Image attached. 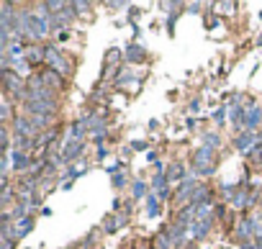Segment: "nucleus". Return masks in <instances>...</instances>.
<instances>
[{
  "mask_svg": "<svg viewBox=\"0 0 262 249\" xmlns=\"http://www.w3.org/2000/svg\"><path fill=\"white\" fill-rule=\"evenodd\" d=\"M21 21H24V31L26 36L31 39V44H41L52 34V26H49V18L41 16V13H34L29 8H21Z\"/></svg>",
  "mask_w": 262,
  "mask_h": 249,
  "instance_id": "obj_1",
  "label": "nucleus"
},
{
  "mask_svg": "<svg viewBox=\"0 0 262 249\" xmlns=\"http://www.w3.org/2000/svg\"><path fill=\"white\" fill-rule=\"evenodd\" d=\"M44 64H47V70H54L67 80L75 75V62L67 57V52H62L57 44H44Z\"/></svg>",
  "mask_w": 262,
  "mask_h": 249,
  "instance_id": "obj_2",
  "label": "nucleus"
},
{
  "mask_svg": "<svg viewBox=\"0 0 262 249\" xmlns=\"http://www.w3.org/2000/svg\"><path fill=\"white\" fill-rule=\"evenodd\" d=\"M190 167L198 177H213L216 175V167H218V157L213 149L208 147H198L190 157Z\"/></svg>",
  "mask_w": 262,
  "mask_h": 249,
  "instance_id": "obj_3",
  "label": "nucleus"
},
{
  "mask_svg": "<svg viewBox=\"0 0 262 249\" xmlns=\"http://www.w3.org/2000/svg\"><path fill=\"white\" fill-rule=\"evenodd\" d=\"M234 241H236L239 246L254 241V218H252V216L236 218V226H234Z\"/></svg>",
  "mask_w": 262,
  "mask_h": 249,
  "instance_id": "obj_4",
  "label": "nucleus"
},
{
  "mask_svg": "<svg viewBox=\"0 0 262 249\" xmlns=\"http://www.w3.org/2000/svg\"><path fill=\"white\" fill-rule=\"evenodd\" d=\"M59 154H62L64 167H72L77 160H85V142H64Z\"/></svg>",
  "mask_w": 262,
  "mask_h": 249,
  "instance_id": "obj_5",
  "label": "nucleus"
},
{
  "mask_svg": "<svg viewBox=\"0 0 262 249\" xmlns=\"http://www.w3.org/2000/svg\"><path fill=\"white\" fill-rule=\"evenodd\" d=\"M59 103L52 100H26L24 103V113L26 116H57Z\"/></svg>",
  "mask_w": 262,
  "mask_h": 249,
  "instance_id": "obj_6",
  "label": "nucleus"
},
{
  "mask_svg": "<svg viewBox=\"0 0 262 249\" xmlns=\"http://www.w3.org/2000/svg\"><path fill=\"white\" fill-rule=\"evenodd\" d=\"M11 131L16 134V137H29V139H36L39 131L34 129L31 118L26 116V113H16V118L11 121Z\"/></svg>",
  "mask_w": 262,
  "mask_h": 249,
  "instance_id": "obj_7",
  "label": "nucleus"
},
{
  "mask_svg": "<svg viewBox=\"0 0 262 249\" xmlns=\"http://www.w3.org/2000/svg\"><path fill=\"white\" fill-rule=\"evenodd\" d=\"M126 223H128V216H123V213H108L100 221V231L108 234V236H113V234H118L123 229Z\"/></svg>",
  "mask_w": 262,
  "mask_h": 249,
  "instance_id": "obj_8",
  "label": "nucleus"
},
{
  "mask_svg": "<svg viewBox=\"0 0 262 249\" xmlns=\"http://www.w3.org/2000/svg\"><path fill=\"white\" fill-rule=\"evenodd\" d=\"M257 142H259V134H254V131H242V134H236L234 137V147H236V152L239 154H249L254 147H257Z\"/></svg>",
  "mask_w": 262,
  "mask_h": 249,
  "instance_id": "obj_9",
  "label": "nucleus"
},
{
  "mask_svg": "<svg viewBox=\"0 0 262 249\" xmlns=\"http://www.w3.org/2000/svg\"><path fill=\"white\" fill-rule=\"evenodd\" d=\"M31 162H34V154H29V152H18V149L11 152V167H13L16 175L29 172V170H31Z\"/></svg>",
  "mask_w": 262,
  "mask_h": 249,
  "instance_id": "obj_10",
  "label": "nucleus"
},
{
  "mask_svg": "<svg viewBox=\"0 0 262 249\" xmlns=\"http://www.w3.org/2000/svg\"><path fill=\"white\" fill-rule=\"evenodd\" d=\"M123 59H126L128 64H142V62L147 59V49H144V44L131 41L128 47L123 49Z\"/></svg>",
  "mask_w": 262,
  "mask_h": 249,
  "instance_id": "obj_11",
  "label": "nucleus"
},
{
  "mask_svg": "<svg viewBox=\"0 0 262 249\" xmlns=\"http://www.w3.org/2000/svg\"><path fill=\"white\" fill-rule=\"evenodd\" d=\"M213 221H216V218L195 221V223L190 226V241H203V239L211 234V229H213Z\"/></svg>",
  "mask_w": 262,
  "mask_h": 249,
  "instance_id": "obj_12",
  "label": "nucleus"
},
{
  "mask_svg": "<svg viewBox=\"0 0 262 249\" xmlns=\"http://www.w3.org/2000/svg\"><path fill=\"white\" fill-rule=\"evenodd\" d=\"M85 137H90V131H87L85 121L82 118H75L70 123V129H67V139H64V142H85Z\"/></svg>",
  "mask_w": 262,
  "mask_h": 249,
  "instance_id": "obj_13",
  "label": "nucleus"
},
{
  "mask_svg": "<svg viewBox=\"0 0 262 249\" xmlns=\"http://www.w3.org/2000/svg\"><path fill=\"white\" fill-rule=\"evenodd\" d=\"M41 75H44V85H47L49 90H54V93H62L64 85H67V77H62L54 70H47V72H41Z\"/></svg>",
  "mask_w": 262,
  "mask_h": 249,
  "instance_id": "obj_14",
  "label": "nucleus"
},
{
  "mask_svg": "<svg viewBox=\"0 0 262 249\" xmlns=\"http://www.w3.org/2000/svg\"><path fill=\"white\" fill-rule=\"evenodd\" d=\"M82 121H85V126H87V131H90V134L103 131L105 129V113H100V110L87 113V116H82Z\"/></svg>",
  "mask_w": 262,
  "mask_h": 249,
  "instance_id": "obj_15",
  "label": "nucleus"
},
{
  "mask_svg": "<svg viewBox=\"0 0 262 249\" xmlns=\"http://www.w3.org/2000/svg\"><path fill=\"white\" fill-rule=\"evenodd\" d=\"M262 129V105H252L247 108V131H259Z\"/></svg>",
  "mask_w": 262,
  "mask_h": 249,
  "instance_id": "obj_16",
  "label": "nucleus"
},
{
  "mask_svg": "<svg viewBox=\"0 0 262 249\" xmlns=\"http://www.w3.org/2000/svg\"><path fill=\"white\" fill-rule=\"evenodd\" d=\"M165 175H167L170 183H183V180L188 177V175H185V165H183V162H170V165H167V170H165Z\"/></svg>",
  "mask_w": 262,
  "mask_h": 249,
  "instance_id": "obj_17",
  "label": "nucleus"
},
{
  "mask_svg": "<svg viewBox=\"0 0 262 249\" xmlns=\"http://www.w3.org/2000/svg\"><path fill=\"white\" fill-rule=\"evenodd\" d=\"M26 62L31 64V70L44 62V47H41V44H29V47H26Z\"/></svg>",
  "mask_w": 262,
  "mask_h": 249,
  "instance_id": "obj_18",
  "label": "nucleus"
},
{
  "mask_svg": "<svg viewBox=\"0 0 262 249\" xmlns=\"http://www.w3.org/2000/svg\"><path fill=\"white\" fill-rule=\"evenodd\" d=\"M149 198V183H144V180H134L131 183V200H147Z\"/></svg>",
  "mask_w": 262,
  "mask_h": 249,
  "instance_id": "obj_19",
  "label": "nucleus"
},
{
  "mask_svg": "<svg viewBox=\"0 0 262 249\" xmlns=\"http://www.w3.org/2000/svg\"><path fill=\"white\" fill-rule=\"evenodd\" d=\"M36 229V221L29 216V218H24V221H16V239L21 241V239H26L31 231Z\"/></svg>",
  "mask_w": 262,
  "mask_h": 249,
  "instance_id": "obj_20",
  "label": "nucleus"
},
{
  "mask_svg": "<svg viewBox=\"0 0 262 249\" xmlns=\"http://www.w3.org/2000/svg\"><path fill=\"white\" fill-rule=\"evenodd\" d=\"M144 206H147V218H160L162 208H160V198H157V193H155V195L149 193V198L144 200Z\"/></svg>",
  "mask_w": 262,
  "mask_h": 249,
  "instance_id": "obj_21",
  "label": "nucleus"
},
{
  "mask_svg": "<svg viewBox=\"0 0 262 249\" xmlns=\"http://www.w3.org/2000/svg\"><path fill=\"white\" fill-rule=\"evenodd\" d=\"M13 118H16L13 116V103H11V98L3 95V103H0V121H3V126H11Z\"/></svg>",
  "mask_w": 262,
  "mask_h": 249,
  "instance_id": "obj_22",
  "label": "nucleus"
},
{
  "mask_svg": "<svg viewBox=\"0 0 262 249\" xmlns=\"http://www.w3.org/2000/svg\"><path fill=\"white\" fill-rule=\"evenodd\" d=\"M116 82V87H126L128 82H134V85H139L142 82V77H137L134 72H131V70H123V67H121V72H118V77L113 80Z\"/></svg>",
  "mask_w": 262,
  "mask_h": 249,
  "instance_id": "obj_23",
  "label": "nucleus"
},
{
  "mask_svg": "<svg viewBox=\"0 0 262 249\" xmlns=\"http://www.w3.org/2000/svg\"><path fill=\"white\" fill-rule=\"evenodd\" d=\"M201 147H208V149L216 152L218 147H221V137H218L216 131H206L203 137H201Z\"/></svg>",
  "mask_w": 262,
  "mask_h": 249,
  "instance_id": "obj_24",
  "label": "nucleus"
},
{
  "mask_svg": "<svg viewBox=\"0 0 262 249\" xmlns=\"http://www.w3.org/2000/svg\"><path fill=\"white\" fill-rule=\"evenodd\" d=\"M149 185L155 188L157 193L160 190H165V188H170V180H167V175L165 172H157V175H152V180H149Z\"/></svg>",
  "mask_w": 262,
  "mask_h": 249,
  "instance_id": "obj_25",
  "label": "nucleus"
},
{
  "mask_svg": "<svg viewBox=\"0 0 262 249\" xmlns=\"http://www.w3.org/2000/svg\"><path fill=\"white\" fill-rule=\"evenodd\" d=\"M111 185H113V190H126L128 188V175L126 172H116V175H111Z\"/></svg>",
  "mask_w": 262,
  "mask_h": 249,
  "instance_id": "obj_26",
  "label": "nucleus"
},
{
  "mask_svg": "<svg viewBox=\"0 0 262 249\" xmlns=\"http://www.w3.org/2000/svg\"><path fill=\"white\" fill-rule=\"evenodd\" d=\"M72 11H75V16H77V18H82V16H90V11H93V3H87V0H75V3H72Z\"/></svg>",
  "mask_w": 262,
  "mask_h": 249,
  "instance_id": "obj_27",
  "label": "nucleus"
},
{
  "mask_svg": "<svg viewBox=\"0 0 262 249\" xmlns=\"http://www.w3.org/2000/svg\"><path fill=\"white\" fill-rule=\"evenodd\" d=\"M87 172V167H80V165H72V167H67V172H64V177H67V183H75L77 177H82Z\"/></svg>",
  "mask_w": 262,
  "mask_h": 249,
  "instance_id": "obj_28",
  "label": "nucleus"
},
{
  "mask_svg": "<svg viewBox=\"0 0 262 249\" xmlns=\"http://www.w3.org/2000/svg\"><path fill=\"white\" fill-rule=\"evenodd\" d=\"M226 116H229V105H221V108L213 113V121H216L218 126H224V123H226Z\"/></svg>",
  "mask_w": 262,
  "mask_h": 249,
  "instance_id": "obj_29",
  "label": "nucleus"
},
{
  "mask_svg": "<svg viewBox=\"0 0 262 249\" xmlns=\"http://www.w3.org/2000/svg\"><path fill=\"white\" fill-rule=\"evenodd\" d=\"M128 147L134 149V152H147L149 149V139H131Z\"/></svg>",
  "mask_w": 262,
  "mask_h": 249,
  "instance_id": "obj_30",
  "label": "nucleus"
},
{
  "mask_svg": "<svg viewBox=\"0 0 262 249\" xmlns=\"http://www.w3.org/2000/svg\"><path fill=\"white\" fill-rule=\"evenodd\" d=\"M105 139H108V129L90 134V142H93V144H98V147H103V142H105Z\"/></svg>",
  "mask_w": 262,
  "mask_h": 249,
  "instance_id": "obj_31",
  "label": "nucleus"
},
{
  "mask_svg": "<svg viewBox=\"0 0 262 249\" xmlns=\"http://www.w3.org/2000/svg\"><path fill=\"white\" fill-rule=\"evenodd\" d=\"M105 157H108V149L105 147H98L95 149V162H105Z\"/></svg>",
  "mask_w": 262,
  "mask_h": 249,
  "instance_id": "obj_32",
  "label": "nucleus"
},
{
  "mask_svg": "<svg viewBox=\"0 0 262 249\" xmlns=\"http://www.w3.org/2000/svg\"><path fill=\"white\" fill-rule=\"evenodd\" d=\"M206 6L203 3H185V11H190V13H198V11H203Z\"/></svg>",
  "mask_w": 262,
  "mask_h": 249,
  "instance_id": "obj_33",
  "label": "nucleus"
},
{
  "mask_svg": "<svg viewBox=\"0 0 262 249\" xmlns=\"http://www.w3.org/2000/svg\"><path fill=\"white\" fill-rule=\"evenodd\" d=\"M54 36H57V41H59V44H62V41H67V39H70V36H72V31H70V29H67V31H59V34H54Z\"/></svg>",
  "mask_w": 262,
  "mask_h": 249,
  "instance_id": "obj_34",
  "label": "nucleus"
},
{
  "mask_svg": "<svg viewBox=\"0 0 262 249\" xmlns=\"http://www.w3.org/2000/svg\"><path fill=\"white\" fill-rule=\"evenodd\" d=\"M18 246V241L16 239H8V241H0V249H16Z\"/></svg>",
  "mask_w": 262,
  "mask_h": 249,
  "instance_id": "obj_35",
  "label": "nucleus"
},
{
  "mask_svg": "<svg viewBox=\"0 0 262 249\" xmlns=\"http://www.w3.org/2000/svg\"><path fill=\"white\" fill-rule=\"evenodd\" d=\"M105 8H111V11H121V8H128V3H105Z\"/></svg>",
  "mask_w": 262,
  "mask_h": 249,
  "instance_id": "obj_36",
  "label": "nucleus"
},
{
  "mask_svg": "<svg viewBox=\"0 0 262 249\" xmlns=\"http://www.w3.org/2000/svg\"><path fill=\"white\" fill-rule=\"evenodd\" d=\"M131 152H134L131 147H123V149H121V160H131Z\"/></svg>",
  "mask_w": 262,
  "mask_h": 249,
  "instance_id": "obj_37",
  "label": "nucleus"
},
{
  "mask_svg": "<svg viewBox=\"0 0 262 249\" xmlns=\"http://www.w3.org/2000/svg\"><path fill=\"white\" fill-rule=\"evenodd\" d=\"M201 108V98H193L190 100V110H198Z\"/></svg>",
  "mask_w": 262,
  "mask_h": 249,
  "instance_id": "obj_38",
  "label": "nucleus"
},
{
  "mask_svg": "<svg viewBox=\"0 0 262 249\" xmlns=\"http://www.w3.org/2000/svg\"><path fill=\"white\" fill-rule=\"evenodd\" d=\"M254 44H257V47H262V36H259V39H257V41H254Z\"/></svg>",
  "mask_w": 262,
  "mask_h": 249,
  "instance_id": "obj_39",
  "label": "nucleus"
}]
</instances>
